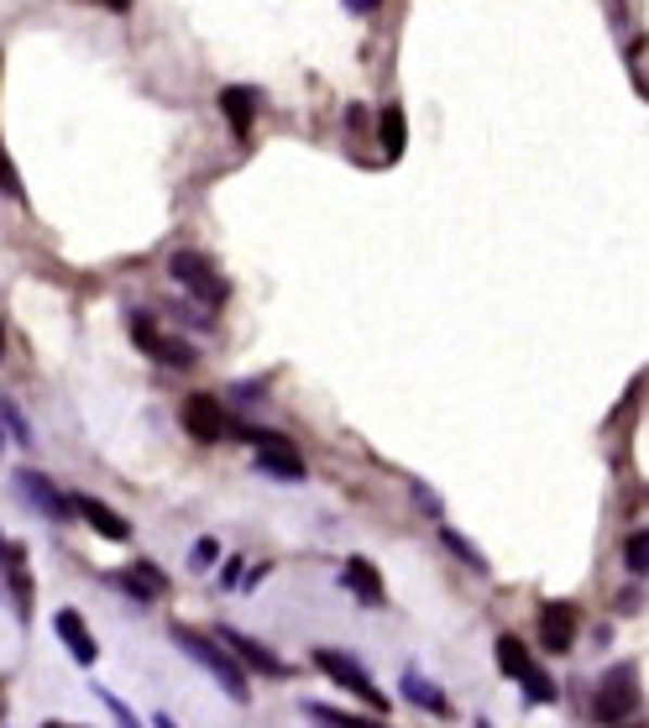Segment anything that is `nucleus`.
Segmentation results:
<instances>
[{"mask_svg":"<svg viewBox=\"0 0 649 728\" xmlns=\"http://www.w3.org/2000/svg\"><path fill=\"white\" fill-rule=\"evenodd\" d=\"M482 728H487V724H482Z\"/></svg>","mask_w":649,"mask_h":728,"instance_id":"obj_31","label":"nucleus"},{"mask_svg":"<svg viewBox=\"0 0 649 728\" xmlns=\"http://www.w3.org/2000/svg\"><path fill=\"white\" fill-rule=\"evenodd\" d=\"M168 273H174V283H183L200 304H220V299H226V283H220V273L209 268L200 252H174Z\"/></svg>","mask_w":649,"mask_h":728,"instance_id":"obj_7","label":"nucleus"},{"mask_svg":"<svg viewBox=\"0 0 649 728\" xmlns=\"http://www.w3.org/2000/svg\"><path fill=\"white\" fill-rule=\"evenodd\" d=\"M215 639H220V644H226V650H231L237 661H246V666H257L263 676H289V666H283V661H278V655L267 650V644H257V639H246L241 629H215Z\"/></svg>","mask_w":649,"mask_h":728,"instance_id":"obj_12","label":"nucleus"},{"mask_svg":"<svg viewBox=\"0 0 649 728\" xmlns=\"http://www.w3.org/2000/svg\"><path fill=\"white\" fill-rule=\"evenodd\" d=\"M183 430L194 435V440H220L226 435V409H220V398L215 394H189L183 398Z\"/></svg>","mask_w":649,"mask_h":728,"instance_id":"obj_10","label":"nucleus"},{"mask_svg":"<svg viewBox=\"0 0 649 728\" xmlns=\"http://www.w3.org/2000/svg\"><path fill=\"white\" fill-rule=\"evenodd\" d=\"M0 582H5V603L27 624L31 618V572H27V546L22 540H0Z\"/></svg>","mask_w":649,"mask_h":728,"instance_id":"obj_4","label":"nucleus"},{"mask_svg":"<svg viewBox=\"0 0 649 728\" xmlns=\"http://www.w3.org/2000/svg\"><path fill=\"white\" fill-rule=\"evenodd\" d=\"M315 666L335 681V687H346V692H356V698L367 702V707H378V713H387V692L367 676V670L356 666L352 655H341V650H315Z\"/></svg>","mask_w":649,"mask_h":728,"instance_id":"obj_2","label":"nucleus"},{"mask_svg":"<svg viewBox=\"0 0 649 728\" xmlns=\"http://www.w3.org/2000/svg\"><path fill=\"white\" fill-rule=\"evenodd\" d=\"M623 561H628V572H634V577H649V529L628 535V546H623Z\"/></svg>","mask_w":649,"mask_h":728,"instance_id":"obj_21","label":"nucleus"},{"mask_svg":"<svg viewBox=\"0 0 649 728\" xmlns=\"http://www.w3.org/2000/svg\"><path fill=\"white\" fill-rule=\"evenodd\" d=\"M215 555H220V546L205 535V540L194 546V561H189V566H194V572H209V566H215Z\"/></svg>","mask_w":649,"mask_h":728,"instance_id":"obj_26","label":"nucleus"},{"mask_svg":"<svg viewBox=\"0 0 649 728\" xmlns=\"http://www.w3.org/2000/svg\"><path fill=\"white\" fill-rule=\"evenodd\" d=\"M0 194L22 200V179H16V168H11V157H5V148H0Z\"/></svg>","mask_w":649,"mask_h":728,"instance_id":"obj_25","label":"nucleus"},{"mask_svg":"<svg viewBox=\"0 0 649 728\" xmlns=\"http://www.w3.org/2000/svg\"><path fill=\"white\" fill-rule=\"evenodd\" d=\"M634 707H639V670L613 666L602 676V692H597V718H602V724H623Z\"/></svg>","mask_w":649,"mask_h":728,"instance_id":"obj_5","label":"nucleus"},{"mask_svg":"<svg viewBox=\"0 0 649 728\" xmlns=\"http://www.w3.org/2000/svg\"><path fill=\"white\" fill-rule=\"evenodd\" d=\"M53 629H59V639L68 644V655L79 661V666H94V655H100V644H94V635L85 629V618L74 613V608H63L59 618H53Z\"/></svg>","mask_w":649,"mask_h":728,"instance_id":"obj_13","label":"nucleus"},{"mask_svg":"<svg viewBox=\"0 0 649 728\" xmlns=\"http://www.w3.org/2000/svg\"><path fill=\"white\" fill-rule=\"evenodd\" d=\"M220 111H226V122L237 137L252 131V116H257V90H246V85H231V90H220Z\"/></svg>","mask_w":649,"mask_h":728,"instance_id":"obj_15","label":"nucleus"},{"mask_svg":"<svg viewBox=\"0 0 649 728\" xmlns=\"http://www.w3.org/2000/svg\"><path fill=\"white\" fill-rule=\"evenodd\" d=\"M571 639H576V608L571 603H545L539 608V644H545L550 655H565Z\"/></svg>","mask_w":649,"mask_h":728,"instance_id":"obj_11","label":"nucleus"},{"mask_svg":"<svg viewBox=\"0 0 649 728\" xmlns=\"http://www.w3.org/2000/svg\"><path fill=\"white\" fill-rule=\"evenodd\" d=\"M126 325H131V335H137V346H142L148 357H157V362H168V367H189V362H194V346H189V341H178V335H163L148 315H131Z\"/></svg>","mask_w":649,"mask_h":728,"instance_id":"obj_8","label":"nucleus"},{"mask_svg":"<svg viewBox=\"0 0 649 728\" xmlns=\"http://www.w3.org/2000/svg\"><path fill=\"white\" fill-rule=\"evenodd\" d=\"M404 698L409 702H419V707H424V713H450V702L441 698V692H435V687H430V681H424V676H419V670H409V676H404Z\"/></svg>","mask_w":649,"mask_h":728,"instance_id":"obj_17","label":"nucleus"},{"mask_svg":"<svg viewBox=\"0 0 649 728\" xmlns=\"http://www.w3.org/2000/svg\"><path fill=\"white\" fill-rule=\"evenodd\" d=\"M120 587H126V592H131L137 603H148L152 592H163L168 582H163V572H157V566H148V561H137V566H131V572L120 577Z\"/></svg>","mask_w":649,"mask_h":728,"instance_id":"obj_16","label":"nucleus"},{"mask_svg":"<svg viewBox=\"0 0 649 728\" xmlns=\"http://www.w3.org/2000/svg\"><path fill=\"white\" fill-rule=\"evenodd\" d=\"M441 540H445V546H450V550H456V555H461V561H467L472 572H487V561H482V555H476V550L467 546L461 535H450V529H441Z\"/></svg>","mask_w":649,"mask_h":728,"instance_id":"obj_24","label":"nucleus"},{"mask_svg":"<svg viewBox=\"0 0 649 728\" xmlns=\"http://www.w3.org/2000/svg\"><path fill=\"white\" fill-rule=\"evenodd\" d=\"M105 5H111V11H126V5H131V0H105Z\"/></svg>","mask_w":649,"mask_h":728,"instance_id":"obj_29","label":"nucleus"},{"mask_svg":"<svg viewBox=\"0 0 649 728\" xmlns=\"http://www.w3.org/2000/svg\"><path fill=\"white\" fill-rule=\"evenodd\" d=\"M42 728H85V724H42Z\"/></svg>","mask_w":649,"mask_h":728,"instance_id":"obj_30","label":"nucleus"},{"mask_svg":"<svg viewBox=\"0 0 649 728\" xmlns=\"http://www.w3.org/2000/svg\"><path fill=\"white\" fill-rule=\"evenodd\" d=\"M68 514H79L94 529V535H105V540H116V546H126L131 540V524L111 509V503H100V498H89V493H74L68 498Z\"/></svg>","mask_w":649,"mask_h":728,"instance_id":"obj_9","label":"nucleus"},{"mask_svg":"<svg viewBox=\"0 0 649 728\" xmlns=\"http://www.w3.org/2000/svg\"><path fill=\"white\" fill-rule=\"evenodd\" d=\"M152 728H178V724L168 718V713H157V718H152Z\"/></svg>","mask_w":649,"mask_h":728,"instance_id":"obj_28","label":"nucleus"},{"mask_svg":"<svg viewBox=\"0 0 649 728\" xmlns=\"http://www.w3.org/2000/svg\"><path fill=\"white\" fill-rule=\"evenodd\" d=\"M11 487H16V498L27 503L37 519H53V524H68V498H63L59 487L48 483L42 472H31V467H22V472H11Z\"/></svg>","mask_w":649,"mask_h":728,"instance_id":"obj_6","label":"nucleus"},{"mask_svg":"<svg viewBox=\"0 0 649 728\" xmlns=\"http://www.w3.org/2000/svg\"><path fill=\"white\" fill-rule=\"evenodd\" d=\"M498 666H502V676H513V681H519V676L534 666L530 650H524V639H513V635L498 639Z\"/></svg>","mask_w":649,"mask_h":728,"instance_id":"obj_18","label":"nucleus"},{"mask_svg":"<svg viewBox=\"0 0 649 728\" xmlns=\"http://www.w3.org/2000/svg\"><path fill=\"white\" fill-rule=\"evenodd\" d=\"M346 5H352V11H361V16H367V11H378L383 0H346Z\"/></svg>","mask_w":649,"mask_h":728,"instance_id":"obj_27","label":"nucleus"},{"mask_svg":"<svg viewBox=\"0 0 649 728\" xmlns=\"http://www.w3.org/2000/svg\"><path fill=\"white\" fill-rule=\"evenodd\" d=\"M241 440L257 446V467H263L267 477H278V483H304V456H298L283 435H272V430H241Z\"/></svg>","mask_w":649,"mask_h":728,"instance_id":"obj_3","label":"nucleus"},{"mask_svg":"<svg viewBox=\"0 0 649 728\" xmlns=\"http://www.w3.org/2000/svg\"><path fill=\"white\" fill-rule=\"evenodd\" d=\"M404 137H409L404 111H398V105H387V111H383V148H387V157H398V152H404Z\"/></svg>","mask_w":649,"mask_h":728,"instance_id":"obj_20","label":"nucleus"},{"mask_svg":"<svg viewBox=\"0 0 649 728\" xmlns=\"http://www.w3.org/2000/svg\"><path fill=\"white\" fill-rule=\"evenodd\" d=\"M341 582H346V587H352L356 598H361V603L367 608H383V577H378V566H372V561H367V555H352V561H346V566H341Z\"/></svg>","mask_w":649,"mask_h":728,"instance_id":"obj_14","label":"nucleus"},{"mask_svg":"<svg viewBox=\"0 0 649 728\" xmlns=\"http://www.w3.org/2000/svg\"><path fill=\"white\" fill-rule=\"evenodd\" d=\"M519 681L530 687V698H534V702H556V681H550V676H545L539 666H530L524 676H519Z\"/></svg>","mask_w":649,"mask_h":728,"instance_id":"obj_23","label":"nucleus"},{"mask_svg":"<svg viewBox=\"0 0 649 728\" xmlns=\"http://www.w3.org/2000/svg\"><path fill=\"white\" fill-rule=\"evenodd\" d=\"M304 713H309L315 724H330V728H383V724H372V718H352V713H335V707H324V702H304Z\"/></svg>","mask_w":649,"mask_h":728,"instance_id":"obj_19","label":"nucleus"},{"mask_svg":"<svg viewBox=\"0 0 649 728\" xmlns=\"http://www.w3.org/2000/svg\"><path fill=\"white\" fill-rule=\"evenodd\" d=\"M0 420L11 425V440H16V446H31V440H37V435H31V425H27V414H22L11 398H0Z\"/></svg>","mask_w":649,"mask_h":728,"instance_id":"obj_22","label":"nucleus"},{"mask_svg":"<svg viewBox=\"0 0 649 728\" xmlns=\"http://www.w3.org/2000/svg\"><path fill=\"white\" fill-rule=\"evenodd\" d=\"M174 644L189 655V661H200V666L220 681V692L231 702H246L252 698V687H246V670L237 666V655L220 644V639H209V635H200V629H189V624H174Z\"/></svg>","mask_w":649,"mask_h":728,"instance_id":"obj_1","label":"nucleus"}]
</instances>
